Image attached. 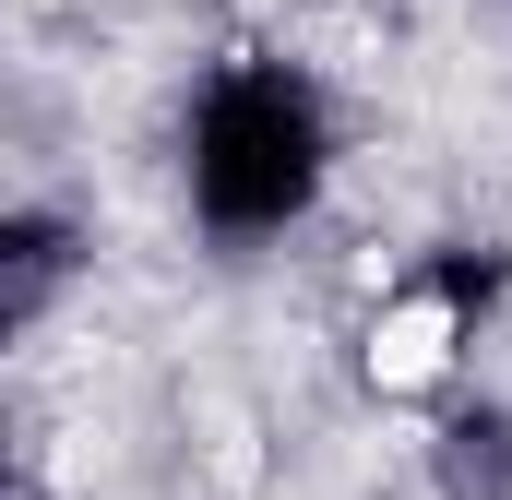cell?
<instances>
[{
  "label": "cell",
  "instance_id": "5",
  "mask_svg": "<svg viewBox=\"0 0 512 500\" xmlns=\"http://www.w3.org/2000/svg\"><path fill=\"white\" fill-rule=\"evenodd\" d=\"M0 500H12V429H0Z\"/></svg>",
  "mask_w": 512,
  "mask_h": 500
},
{
  "label": "cell",
  "instance_id": "1",
  "mask_svg": "<svg viewBox=\"0 0 512 500\" xmlns=\"http://www.w3.org/2000/svg\"><path fill=\"white\" fill-rule=\"evenodd\" d=\"M334 167H346V120L322 96L310 60L286 48H239L191 84V120H179V203L215 250H274L298 239L322 203H334Z\"/></svg>",
  "mask_w": 512,
  "mask_h": 500
},
{
  "label": "cell",
  "instance_id": "2",
  "mask_svg": "<svg viewBox=\"0 0 512 500\" xmlns=\"http://www.w3.org/2000/svg\"><path fill=\"white\" fill-rule=\"evenodd\" d=\"M489 310H501V250H429V262H405L370 298V322H358V381L382 405H453L477 381Z\"/></svg>",
  "mask_w": 512,
  "mask_h": 500
},
{
  "label": "cell",
  "instance_id": "3",
  "mask_svg": "<svg viewBox=\"0 0 512 500\" xmlns=\"http://www.w3.org/2000/svg\"><path fill=\"white\" fill-rule=\"evenodd\" d=\"M72 286H84V215H60V203H0V346L36 334V322H60Z\"/></svg>",
  "mask_w": 512,
  "mask_h": 500
},
{
  "label": "cell",
  "instance_id": "4",
  "mask_svg": "<svg viewBox=\"0 0 512 500\" xmlns=\"http://www.w3.org/2000/svg\"><path fill=\"white\" fill-rule=\"evenodd\" d=\"M429 489L441 500H512V405L501 393H453L429 405Z\"/></svg>",
  "mask_w": 512,
  "mask_h": 500
}]
</instances>
